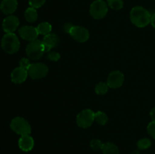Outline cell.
<instances>
[{
  "label": "cell",
  "instance_id": "obj_14",
  "mask_svg": "<svg viewBox=\"0 0 155 154\" xmlns=\"http://www.w3.org/2000/svg\"><path fill=\"white\" fill-rule=\"evenodd\" d=\"M18 8L17 0H2L0 5V10L5 14H12Z\"/></svg>",
  "mask_w": 155,
  "mask_h": 154
},
{
  "label": "cell",
  "instance_id": "obj_28",
  "mask_svg": "<svg viewBox=\"0 0 155 154\" xmlns=\"http://www.w3.org/2000/svg\"><path fill=\"white\" fill-rule=\"evenodd\" d=\"M73 25H71V24H66L64 26V30L66 33H70V31H71V29L72 28Z\"/></svg>",
  "mask_w": 155,
  "mask_h": 154
},
{
  "label": "cell",
  "instance_id": "obj_18",
  "mask_svg": "<svg viewBox=\"0 0 155 154\" xmlns=\"http://www.w3.org/2000/svg\"><path fill=\"white\" fill-rule=\"evenodd\" d=\"M36 28H37L39 34L44 35V36L49 34L51 31V26L48 22L40 23Z\"/></svg>",
  "mask_w": 155,
  "mask_h": 154
},
{
  "label": "cell",
  "instance_id": "obj_24",
  "mask_svg": "<svg viewBox=\"0 0 155 154\" xmlns=\"http://www.w3.org/2000/svg\"><path fill=\"white\" fill-rule=\"evenodd\" d=\"M45 1L46 0H29V4L31 7L34 8H38L43 5Z\"/></svg>",
  "mask_w": 155,
  "mask_h": 154
},
{
  "label": "cell",
  "instance_id": "obj_6",
  "mask_svg": "<svg viewBox=\"0 0 155 154\" xmlns=\"http://www.w3.org/2000/svg\"><path fill=\"white\" fill-rule=\"evenodd\" d=\"M48 72V66L42 63H31L27 69L28 75L33 79H39L46 76Z\"/></svg>",
  "mask_w": 155,
  "mask_h": 154
},
{
  "label": "cell",
  "instance_id": "obj_1",
  "mask_svg": "<svg viewBox=\"0 0 155 154\" xmlns=\"http://www.w3.org/2000/svg\"><path fill=\"white\" fill-rule=\"evenodd\" d=\"M151 15L148 10L141 6L134 7L130 11V20L135 26L145 27L151 23Z\"/></svg>",
  "mask_w": 155,
  "mask_h": 154
},
{
  "label": "cell",
  "instance_id": "obj_11",
  "mask_svg": "<svg viewBox=\"0 0 155 154\" xmlns=\"http://www.w3.org/2000/svg\"><path fill=\"white\" fill-rule=\"evenodd\" d=\"M19 26V19L15 15L6 17L2 22V29L6 33H12Z\"/></svg>",
  "mask_w": 155,
  "mask_h": 154
},
{
  "label": "cell",
  "instance_id": "obj_12",
  "mask_svg": "<svg viewBox=\"0 0 155 154\" xmlns=\"http://www.w3.org/2000/svg\"><path fill=\"white\" fill-rule=\"evenodd\" d=\"M28 75V72L27 70L24 68L19 66L17 67L12 71V74H11V78H12V81L15 84H21L23 83L26 79Z\"/></svg>",
  "mask_w": 155,
  "mask_h": 154
},
{
  "label": "cell",
  "instance_id": "obj_7",
  "mask_svg": "<svg viewBox=\"0 0 155 154\" xmlns=\"http://www.w3.org/2000/svg\"><path fill=\"white\" fill-rule=\"evenodd\" d=\"M94 120H95V113L89 109L83 110L77 116V125L83 128L90 127L93 123Z\"/></svg>",
  "mask_w": 155,
  "mask_h": 154
},
{
  "label": "cell",
  "instance_id": "obj_30",
  "mask_svg": "<svg viewBox=\"0 0 155 154\" xmlns=\"http://www.w3.org/2000/svg\"><path fill=\"white\" fill-rule=\"evenodd\" d=\"M151 24L152 25V27L155 28V13L154 14L151 15Z\"/></svg>",
  "mask_w": 155,
  "mask_h": 154
},
{
  "label": "cell",
  "instance_id": "obj_29",
  "mask_svg": "<svg viewBox=\"0 0 155 154\" xmlns=\"http://www.w3.org/2000/svg\"><path fill=\"white\" fill-rule=\"evenodd\" d=\"M150 116H151L152 121H154L155 122V107H154V108L151 110V112H150Z\"/></svg>",
  "mask_w": 155,
  "mask_h": 154
},
{
  "label": "cell",
  "instance_id": "obj_19",
  "mask_svg": "<svg viewBox=\"0 0 155 154\" xmlns=\"http://www.w3.org/2000/svg\"><path fill=\"white\" fill-rule=\"evenodd\" d=\"M95 120L100 125H104L108 122V117L104 112L98 111L95 113Z\"/></svg>",
  "mask_w": 155,
  "mask_h": 154
},
{
  "label": "cell",
  "instance_id": "obj_25",
  "mask_svg": "<svg viewBox=\"0 0 155 154\" xmlns=\"http://www.w3.org/2000/svg\"><path fill=\"white\" fill-rule=\"evenodd\" d=\"M47 58L51 61H58L61 58V55L59 53L55 52V51H51L49 52L47 55Z\"/></svg>",
  "mask_w": 155,
  "mask_h": 154
},
{
  "label": "cell",
  "instance_id": "obj_9",
  "mask_svg": "<svg viewBox=\"0 0 155 154\" xmlns=\"http://www.w3.org/2000/svg\"><path fill=\"white\" fill-rule=\"evenodd\" d=\"M124 82V75L122 72L119 70H115L110 72L108 75L107 80V84L109 88H118L120 87Z\"/></svg>",
  "mask_w": 155,
  "mask_h": 154
},
{
  "label": "cell",
  "instance_id": "obj_5",
  "mask_svg": "<svg viewBox=\"0 0 155 154\" xmlns=\"http://www.w3.org/2000/svg\"><path fill=\"white\" fill-rule=\"evenodd\" d=\"M107 5L103 0H95L91 4L89 12L93 18L100 20L104 18L107 13Z\"/></svg>",
  "mask_w": 155,
  "mask_h": 154
},
{
  "label": "cell",
  "instance_id": "obj_16",
  "mask_svg": "<svg viewBox=\"0 0 155 154\" xmlns=\"http://www.w3.org/2000/svg\"><path fill=\"white\" fill-rule=\"evenodd\" d=\"M101 150L103 154H120V150L117 146L110 142L104 143Z\"/></svg>",
  "mask_w": 155,
  "mask_h": 154
},
{
  "label": "cell",
  "instance_id": "obj_13",
  "mask_svg": "<svg viewBox=\"0 0 155 154\" xmlns=\"http://www.w3.org/2000/svg\"><path fill=\"white\" fill-rule=\"evenodd\" d=\"M42 42L43 44L44 48H45V52H48L53 48L57 46L59 42V38L56 34L49 33L44 36L43 40Z\"/></svg>",
  "mask_w": 155,
  "mask_h": 154
},
{
  "label": "cell",
  "instance_id": "obj_2",
  "mask_svg": "<svg viewBox=\"0 0 155 154\" xmlns=\"http://www.w3.org/2000/svg\"><path fill=\"white\" fill-rule=\"evenodd\" d=\"M1 46L8 54H15L20 48V41L14 33H6L2 39Z\"/></svg>",
  "mask_w": 155,
  "mask_h": 154
},
{
  "label": "cell",
  "instance_id": "obj_10",
  "mask_svg": "<svg viewBox=\"0 0 155 154\" xmlns=\"http://www.w3.org/2000/svg\"><path fill=\"white\" fill-rule=\"evenodd\" d=\"M19 34L23 39L27 41H34L39 36L37 28L32 26H24L19 30Z\"/></svg>",
  "mask_w": 155,
  "mask_h": 154
},
{
  "label": "cell",
  "instance_id": "obj_27",
  "mask_svg": "<svg viewBox=\"0 0 155 154\" xmlns=\"http://www.w3.org/2000/svg\"><path fill=\"white\" fill-rule=\"evenodd\" d=\"M19 63H20V66L24 68V69H26L27 70V69H28L29 66H30V64H31V63H30V60H29V59H27V58H22L21 60H20Z\"/></svg>",
  "mask_w": 155,
  "mask_h": 154
},
{
  "label": "cell",
  "instance_id": "obj_15",
  "mask_svg": "<svg viewBox=\"0 0 155 154\" xmlns=\"http://www.w3.org/2000/svg\"><path fill=\"white\" fill-rule=\"evenodd\" d=\"M18 145L21 150L24 152H29L32 150V149L34 146V140L33 137L30 136V134L27 135H23L20 137L18 140Z\"/></svg>",
  "mask_w": 155,
  "mask_h": 154
},
{
  "label": "cell",
  "instance_id": "obj_20",
  "mask_svg": "<svg viewBox=\"0 0 155 154\" xmlns=\"http://www.w3.org/2000/svg\"><path fill=\"white\" fill-rule=\"evenodd\" d=\"M108 88L109 86L107 85V83L99 82L98 84L96 85V86H95V93L98 94V95H105L107 92V91H108Z\"/></svg>",
  "mask_w": 155,
  "mask_h": 154
},
{
  "label": "cell",
  "instance_id": "obj_22",
  "mask_svg": "<svg viewBox=\"0 0 155 154\" xmlns=\"http://www.w3.org/2000/svg\"><path fill=\"white\" fill-rule=\"evenodd\" d=\"M151 146V141L148 138H142L137 142V146L139 149H147Z\"/></svg>",
  "mask_w": 155,
  "mask_h": 154
},
{
  "label": "cell",
  "instance_id": "obj_17",
  "mask_svg": "<svg viewBox=\"0 0 155 154\" xmlns=\"http://www.w3.org/2000/svg\"><path fill=\"white\" fill-rule=\"evenodd\" d=\"M24 18H25L26 21L28 22H35L38 18V13L36 9L33 7L28 8L24 12Z\"/></svg>",
  "mask_w": 155,
  "mask_h": 154
},
{
  "label": "cell",
  "instance_id": "obj_32",
  "mask_svg": "<svg viewBox=\"0 0 155 154\" xmlns=\"http://www.w3.org/2000/svg\"><path fill=\"white\" fill-rule=\"evenodd\" d=\"M154 1H155V0H154Z\"/></svg>",
  "mask_w": 155,
  "mask_h": 154
},
{
  "label": "cell",
  "instance_id": "obj_4",
  "mask_svg": "<svg viewBox=\"0 0 155 154\" xmlns=\"http://www.w3.org/2000/svg\"><path fill=\"white\" fill-rule=\"evenodd\" d=\"M26 53L30 59L39 60L45 53V48L42 41L36 39L30 42L26 48Z\"/></svg>",
  "mask_w": 155,
  "mask_h": 154
},
{
  "label": "cell",
  "instance_id": "obj_3",
  "mask_svg": "<svg viewBox=\"0 0 155 154\" xmlns=\"http://www.w3.org/2000/svg\"><path fill=\"white\" fill-rule=\"evenodd\" d=\"M10 127L12 131L20 135H27L31 133L30 123L22 117H15L11 122Z\"/></svg>",
  "mask_w": 155,
  "mask_h": 154
},
{
  "label": "cell",
  "instance_id": "obj_8",
  "mask_svg": "<svg viewBox=\"0 0 155 154\" xmlns=\"http://www.w3.org/2000/svg\"><path fill=\"white\" fill-rule=\"evenodd\" d=\"M69 34L79 42H86L89 38V30L81 26H73Z\"/></svg>",
  "mask_w": 155,
  "mask_h": 154
},
{
  "label": "cell",
  "instance_id": "obj_26",
  "mask_svg": "<svg viewBox=\"0 0 155 154\" xmlns=\"http://www.w3.org/2000/svg\"><path fill=\"white\" fill-rule=\"evenodd\" d=\"M148 132L149 134V135L151 136V137L155 139V122L154 121H152L151 122H150L148 125Z\"/></svg>",
  "mask_w": 155,
  "mask_h": 154
},
{
  "label": "cell",
  "instance_id": "obj_31",
  "mask_svg": "<svg viewBox=\"0 0 155 154\" xmlns=\"http://www.w3.org/2000/svg\"><path fill=\"white\" fill-rule=\"evenodd\" d=\"M132 154H139V150H134L133 152H132Z\"/></svg>",
  "mask_w": 155,
  "mask_h": 154
},
{
  "label": "cell",
  "instance_id": "obj_21",
  "mask_svg": "<svg viewBox=\"0 0 155 154\" xmlns=\"http://www.w3.org/2000/svg\"><path fill=\"white\" fill-rule=\"evenodd\" d=\"M107 5L114 10H120L124 7L123 0H107Z\"/></svg>",
  "mask_w": 155,
  "mask_h": 154
},
{
  "label": "cell",
  "instance_id": "obj_23",
  "mask_svg": "<svg viewBox=\"0 0 155 154\" xmlns=\"http://www.w3.org/2000/svg\"><path fill=\"white\" fill-rule=\"evenodd\" d=\"M104 143L101 142V140L98 139H93L90 142V146L94 149V150H98V149H102V146Z\"/></svg>",
  "mask_w": 155,
  "mask_h": 154
}]
</instances>
